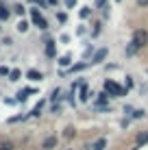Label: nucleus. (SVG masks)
<instances>
[{
	"mask_svg": "<svg viewBox=\"0 0 148 150\" xmlns=\"http://www.w3.org/2000/svg\"><path fill=\"white\" fill-rule=\"evenodd\" d=\"M52 113H61V107L59 105H52Z\"/></svg>",
	"mask_w": 148,
	"mask_h": 150,
	"instance_id": "obj_31",
	"label": "nucleus"
},
{
	"mask_svg": "<svg viewBox=\"0 0 148 150\" xmlns=\"http://www.w3.org/2000/svg\"><path fill=\"white\" fill-rule=\"evenodd\" d=\"M35 89H22V91H18V102H24L28 98V94H33Z\"/></svg>",
	"mask_w": 148,
	"mask_h": 150,
	"instance_id": "obj_9",
	"label": "nucleus"
},
{
	"mask_svg": "<svg viewBox=\"0 0 148 150\" xmlns=\"http://www.w3.org/2000/svg\"><path fill=\"white\" fill-rule=\"evenodd\" d=\"M48 2H50V4H57V0H48Z\"/></svg>",
	"mask_w": 148,
	"mask_h": 150,
	"instance_id": "obj_34",
	"label": "nucleus"
},
{
	"mask_svg": "<svg viewBox=\"0 0 148 150\" xmlns=\"http://www.w3.org/2000/svg\"><path fill=\"white\" fill-rule=\"evenodd\" d=\"M137 7H148V0H137Z\"/></svg>",
	"mask_w": 148,
	"mask_h": 150,
	"instance_id": "obj_30",
	"label": "nucleus"
},
{
	"mask_svg": "<svg viewBox=\"0 0 148 150\" xmlns=\"http://www.w3.org/2000/svg\"><path fill=\"white\" fill-rule=\"evenodd\" d=\"M68 102H70V105H74V102H76V100H74V91H72V89H70V94H68Z\"/></svg>",
	"mask_w": 148,
	"mask_h": 150,
	"instance_id": "obj_26",
	"label": "nucleus"
},
{
	"mask_svg": "<svg viewBox=\"0 0 148 150\" xmlns=\"http://www.w3.org/2000/svg\"><path fill=\"white\" fill-rule=\"evenodd\" d=\"M74 4H76V0H65V7H68V9H72Z\"/></svg>",
	"mask_w": 148,
	"mask_h": 150,
	"instance_id": "obj_28",
	"label": "nucleus"
},
{
	"mask_svg": "<svg viewBox=\"0 0 148 150\" xmlns=\"http://www.w3.org/2000/svg\"><path fill=\"white\" fill-rule=\"evenodd\" d=\"M107 98H109V94H107V91L98 94V107H103V105H105V102H107Z\"/></svg>",
	"mask_w": 148,
	"mask_h": 150,
	"instance_id": "obj_16",
	"label": "nucleus"
},
{
	"mask_svg": "<svg viewBox=\"0 0 148 150\" xmlns=\"http://www.w3.org/2000/svg\"><path fill=\"white\" fill-rule=\"evenodd\" d=\"M96 4H98V7H105V0H96Z\"/></svg>",
	"mask_w": 148,
	"mask_h": 150,
	"instance_id": "obj_33",
	"label": "nucleus"
},
{
	"mask_svg": "<svg viewBox=\"0 0 148 150\" xmlns=\"http://www.w3.org/2000/svg\"><path fill=\"white\" fill-rule=\"evenodd\" d=\"M133 87V81H131V76H126V89H131Z\"/></svg>",
	"mask_w": 148,
	"mask_h": 150,
	"instance_id": "obj_29",
	"label": "nucleus"
},
{
	"mask_svg": "<svg viewBox=\"0 0 148 150\" xmlns=\"http://www.w3.org/2000/svg\"><path fill=\"white\" fill-rule=\"evenodd\" d=\"M26 79H28V81H42L44 74H42V72H37V70H28V72H26Z\"/></svg>",
	"mask_w": 148,
	"mask_h": 150,
	"instance_id": "obj_5",
	"label": "nucleus"
},
{
	"mask_svg": "<svg viewBox=\"0 0 148 150\" xmlns=\"http://www.w3.org/2000/svg\"><path fill=\"white\" fill-rule=\"evenodd\" d=\"M0 150H11V144H4V146L0 148Z\"/></svg>",
	"mask_w": 148,
	"mask_h": 150,
	"instance_id": "obj_32",
	"label": "nucleus"
},
{
	"mask_svg": "<svg viewBox=\"0 0 148 150\" xmlns=\"http://www.w3.org/2000/svg\"><path fill=\"white\" fill-rule=\"evenodd\" d=\"M57 20H59V22H61V24H63V22H65V20H68V15H65V13H57Z\"/></svg>",
	"mask_w": 148,
	"mask_h": 150,
	"instance_id": "obj_24",
	"label": "nucleus"
},
{
	"mask_svg": "<svg viewBox=\"0 0 148 150\" xmlns=\"http://www.w3.org/2000/svg\"><path fill=\"white\" fill-rule=\"evenodd\" d=\"M57 146V137H46L44 139V150H52Z\"/></svg>",
	"mask_w": 148,
	"mask_h": 150,
	"instance_id": "obj_7",
	"label": "nucleus"
},
{
	"mask_svg": "<svg viewBox=\"0 0 148 150\" xmlns=\"http://www.w3.org/2000/svg\"><path fill=\"white\" fill-rule=\"evenodd\" d=\"M42 107H44V102H39V105L35 107L33 111H30V115H39V113H42Z\"/></svg>",
	"mask_w": 148,
	"mask_h": 150,
	"instance_id": "obj_20",
	"label": "nucleus"
},
{
	"mask_svg": "<svg viewBox=\"0 0 148 150\" xmlns=\"http://www.w3.org/2000/svg\"><path fill=\"white\" fill-rule=\"evenodd\" d=\"M13 11L18 13V15H24V13H26V7H22V4H15V7H13Z\"/></svg>",
	"mask_w": 148,
	"mask_h": 150,
	"instance_id": "obj_19",
	"label": "nucleus"
},
{
	"mask_svg": "<svg viewBox=\"0 0 148 150\" xmlns=\"http://www.w3.org/2000/svg\"><path fill=\"white\" fill-rule=\"evenodd\" d=\"M142 117H146V111H144V109L133 111V120H142Z\"/></svg>",
	"mask_w": 148,
	"mask_h": 150,
	"instance_id": "obj_15",
	"label": "nucleus"
},
{
	"mask_svg": "<svg viewBox=\"0 0 148 150\" xmlns=\"http://www.w3.org/2000/svg\"><path fill=\"white\" fill-rule=\"evenodd\" d=\"M105 57H107V48L96 50V52H94V57H91V65H98V63H103V61H105Z\"/></svg>",
	"mask_w": 148,
	"mask_h": 150,
	"instance_id": "obj_4",
	"label": "nucleus"
},
{
	"mask_svg": "<svg viewBox=\"0 0 148 150\" xmlns=\"http://www.w3.org/2000/svg\"><path fill=\"white\" fill-rule=\"evenodd\" d=\"M105 148H107V139H105V137L96 139V142L91 144V150H105Z\"/></svg>",
	"mask_w": 148,
	"mask_h": 150,
	"instance_id": "obj_6",
	"label": "nucleus"
},
{
	"mask_svg": "<svg viewBox=\"0 0 148 150\" xmlns=\"http://www.w3.org/2000/svg\"><path fill=\"white\" fill-rule=\"evenodd\" d=\"M20 76H22V72H20V70H11V74H9V81H20Z\"/></svg>",
	"mask_w": 148,
	"mask_h": 150,
	"instance_id": "obj_14",
	"label": "nucleus"
},
{
	"mask_svg": "<svg viewBox=\"0 0 148 150\" xmlns=\"http://www.w3.org/2000/svg\"><path fill=\"white\" fill-rule=\"evenodd\" d=\"M105 91L111 98H120V96H126V91H129V89H126V87H120L115 81H107L105 83Z\"/></svg>",
	"mask_w": 148,
	"mask_h": 150,
	"instance_id": "obj_1",
	"label": "nucleus"
},
{
	"mask_svg": "<svg viewBox=\"0 0 148 150\" xmlns=\"http://www.w3.org/2000/svg\"><path fill=\"white\" fill-rule=\"evenodd\" d=\"M89 15H91V9H89V7H83V9H81V18H83V20H87Z\"/></svg>",
	"mask_w": 148,
	"mask_h": 150,
	"instance_id": "obj_18",
	"label": "nucleus"
},
{
	"mask_svg": "<svg viewBox=\"0 0 148 150\" xmlns=\"http://www.w3.org/2000/svg\"><path fill=\"white\" fill-rule=\"evenodd\" d=\"M15 28H18L20 33H26V30H28V22H26V20H20V22H18V26H15Z\"/></svg>",
	"mask_w": 148,
	"mask_h": 150,
	"instance_id": "obj_12",
	"label": "nucleus"
},
{
	"mask_svg": "<svg viewBox=\"0 0 148 150\" xmlns=\"http://www.w3.org/2000/svg\"><path fill=\"white\" fill-rule=\"evenodd\" d=\"M68 150H70V148H68Z\"/></svg>",
	"mask_w": 148,
	"mask_h": 150,
	"instance_id": "obj_36",
	"label": "nucleus"
},
{
	"mask_svg": "<svg viewBox=\"0 0 148 150\" xmlns=\"http://www.w3.org/2000/svg\"><path fill=\"white\" fill-rule=\"evenodd\" d=\"M72 135H74V128H65L63 137H65V139H72Z\"/></svg>",
	"mask_w": 148,
	"mask_h": 150,
	"instance_id": "obj_22",
	"label": "nucleus"
},
{
	"mask_svg": "<svg viewBox=\"0 0 148 150\" xmlns=\"http://www.w3.org/2000/svg\"><path fill=\"white\" fill-rule=\"evenodd\" d=\"M115 2H120V0H115Z\"/></svg>",
	"mask_w": 148,
	"mask_h": 150,
	"instance_id": "obj_35",
	"label": "nucleus"
},
{
	"mask_svg": "<svg viewBox=\"0 0 148 150\" xmlns=\"http://www.w3.org/2000/svg\"><path fill=\"white\" fill-rule=\"evenodd\" d=\"M148 142V133H142L140 137H137V144H146Z\"/></svg>",
	"mask_w": 148,
	"mask_h": 150,
	"instance_id": "obj_21",
	"label": "nucleus"
},
{
	"mask_svg": "<svg viewBox=\"0 0 148 150\" xmlns=\"http://www.w3.org/2000/svg\"><path fill=\"white\" fill-rule=\"evenodd\" d=\"M70 63H72V59H70V54H65V57H61V59H59V65H61V68H68Z\"/></svg>",
	"mask_w": 148,
	"mask_h": 150,
	"instance_id": "obj_13",
	"label": "nucleus"
},
{
	"mask_svg": "<svg viewBox=\"0 0 148 150\" xmlns=\"http://www.w3.org/2000/svg\"><path fill=\"white\" fill-rule=\"evenodd\" d=\"M81 100L83 102L89 100V91H87V85H85V83H83V87H81Z\"/></svg>",
	"mask_w": 148,
	"mask_h": 150,
	"instance_id": "obj_10",
	"label": "nucleus"
},
{
	"mask_svg": "<svg viewBox=\"0 0 148 150\" xmlns=\"http://www.w3.org/2000/svg\"><path fill=\"white\" fill-rule=\"evenodd\" d=\"M9 15H11V11H9L7 7H2V4H0V20H4V22H7Z\"/></svg>",
	"mask_w": 148,
	"mask_h": 150,
	"instance_id": "obj_11",
	"label": "nucleus"
},
{
	"mask_svg": "<svg viewBox=\"0 0 148 150\" xmlns=\"http://www.w3.org/2000/svg\"><path fill=\"white\" fill-rule=\"evenodd\" d=\"M9 74H11V70H9V68H0V76H9Z\"/></svg>",
	"mask_w": 148,
	"mask_h": 150,
	"instance_id": "obj_25",
	"label": "nucleus"
},
{
	"mask_svg": "<svg viewBox=\"0 0 148 150\" xmlns=\"http://www.w3.org/2000/svg\"><path fill=\"white\" fill-rule=\"evenodd\" d=\"M46 57H50V59H52L55 57V41H46Z\"/></svg>",
	"mask_w": 148,
	"mask_h": 150,
	"instance_id": "obj_8",
	"label": "nucleus"
},
{
	"mask_svg": "<svg viewBox=\"0 0 148 150\" xmlns=\"http://www.w3.org/2000/svg\"><path fill=\"white\" fill-rule=\"evenodd\" d=\"M131 41H133V46H135L137 50L144 48L146 41H148V33H146V30H135V33H133V39H131Z\"/></svg>",
	"mask_w": 148,
	"mask_h": 150,
	"instance_id": "obj_2",
	"label": "nucleus"
},
{
	"mask_svg": "<svg viewBox=\"0 0 148 150\" xmlns=\"http://www.w3.org/2000/svg\"><path fill=\"white\" fill-rule=\"evenodd\" d=\"M85 68V63H79V65H74V68L72 70H70V72H81V70H83Z\"/></svg>",
	"mask_w": 148,
	"mask_h": 150,
	"instance_id": "obj_27",
	"label": "nucleus"
},
{
	"mask_svg": "<svg viewBox=\"0 0 148 150\" xmlns=\"http://www.w3.org/2000/svg\"><path fill=\"white\" fill-rule=\"evenodd\" d=\"M59 98H61V89H55L52 96H50V100H59Z\"/></svg>",
	"mask_w": 148,
	"mask_h": 150,
	"instance_id": "obj_23",
	"label": "nucleus"
},
{
	"mask_svg": "<svg viewBox=\"0 0 148 150\" xmlns=\"http://www.w3.org/2000/svg\"><path fill=\"white\" fill-rule=\"evenodd\" d=\"M30 18H33V24L37 28H42V30H46L48 28V22H46V20L42 18V15H39V11L37 9H30Z\"/></svg>",
	"mask_w": 148,
	"mask_h": 150,
	"instance_id": "obj_3",
	"label": "nucleus"
},
{
	"mask_svg": "<svg viewBox=\"0 0 148 150\" xmlns=\"http://www.w3.org/2000/svg\"><path fill=\"white\" fill-rule=\"evenodd\" d=\"M124 52H126V57H131V54H135V52H137V48L133 46V41H131V44L126 46V50H124Z\"/></svg>",
	"mask_w": 148,
	"mask_h": 150,
	"instance_id": "obj_17",
	"label": "nucleus"
}]
</instances>
